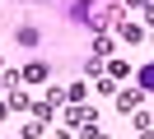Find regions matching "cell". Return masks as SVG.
Returning a JSON list of instances; mask_svg holds the SVG:
<instances>
[{
    "mask_svg": "<svg viewBox=\"0 0 154 139\" xmlns=\"http://www.w3.org/2000/svg\"><path fill=\"white\" fill-rule=\"evenodd\" d=\"M70 19H75V23H89V28H112V23H122V5H94V0H79V5L70 9Z\"/></svg>",
    "mask_w": 154,
    "mask_h": 139,
    "instance_id": "obj_1",
    "label": "cell"
},
{
    "mask_svg": "<svg viewBox=\"0 0 154 139\" xmlns=\"http://www.w3.org/2000/svg\"><path fill=\"white\" fill-rule=\"evenodd\" d=\"M19 79H28V83H42V79H47V65H42V60H38V65H28V70H23Z\"/></svg>",
    "mask_w": 154,
    "mask_h": 139,
    "instance_id": "obj_2",
    "label": "cell"
},
{
    "mask_svg": "<svg viewBox=\"0 0 154 139\" xmlns=\"http://www.w3.org/2000/svg\"><path fill=\"white\" fill-rule=\"evenodd\" d=\"M140 88L154 93V65H145V70H140Z\"/></svg>",
    "mask_w": 154,
    "mask_h": 139,
    "instance_id": "obj_3",
    "label": "cell"
},
{
    "mask_svg": "<svg viewBox=\"0 0 154 139\" xmlns=\"http://www.w3.org/2000/svg\"><path fill=\"white\" fill-rule=\"evenodd\" d=\"M145 19H149V28H154V0H145Z\"/></svg>",
    "mask_w": 154,
    "mask_h": 139,
    "instance_id": "obj_4",
    "label": "cell"
},
{
    "mask_svg": "<svg viewBox=\"0 0 154 139\" xmlns=\"http://www.w3.org/2000/svg\"><path fill=\"white\" fill-rule=\"evenodd\" d=\"M5 111H10V107H5V102H0V120H5Z\"/></svg>",
    "mask_w": 154,
    "mask_h": 139,
    "instance_id": "obj_5",
    "label": "cell"
},
{
    "mask_svg": "<svg viewBox=\"0 0 154 139\" xmlns=\"http://www.w3.org/2000/svg\"><path fill=\"white\" fill-rule=\"evenodd\" d=\"M23 5H38V0H23Z\"/></svg>",
    "mask_w": 154,
    "mask_h": 139,
    "instance_id": "obj_6",
    "label": "cell"
}]
</instances>
